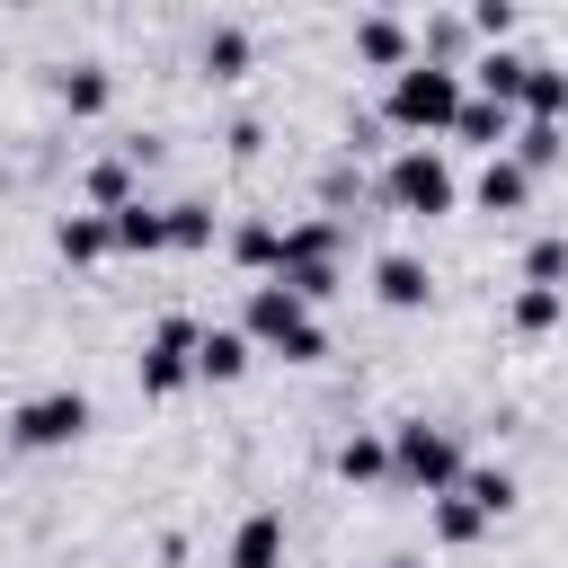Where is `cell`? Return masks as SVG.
I'll return each instance as SVG.
<instances>
[{
  "mask_svg": "<svg viewBox=\"0 0 568 568\" xmlns=\"http://www.w3.org/2000/svg\"><path fill=\"white\" fill-rule=\"evenodd\" d=\"M240 337H248V346H275L284 364H320V355H328V328H320L284 284H257V293H248V328H240Z\"/></svg>",
  "mask_w": 568,
  "mask_h": 568,
  "instance_id": "6da1fadb",
  "label": "cell"
},
{
  "mask_svg": "<svg viewBox=\"0 0 568 568\" xmlns=\"http://www.w3.org/2000/svg\"><path fill=\"white\" fill-rule=\"evenodd\" d=\"M462 71L453 62H408L399 80H390V124H408V133H453V115H462Z\"/></svg>",
  "mask_w": 568,
  "mask_h": 568,
  "instance_id": "7a4b0ae2",
  "label": "cell"
},
{
  "mask_svg": "<svg viewBox=\"0 0 568 568\" xmlns=\"http://www.w3.org/2000/svg\"><path fill=\"white\" fill-rule=\"evenodd\" d=\"M390 470H399L408 488H426V497H453V488H462V444H453L444 426L417 417V426L390 435Z\"/></svg>",
  "mask_w": 568,
  "mask_h": 568,
  "instance_id": "3957f363",
  "label": "cell"
},
{
  "mask_svg": "<svg viewBox=\"0 0 568 568\" xmlns=\"http://www.w3.org/2000/svg\"><path fill=\"white\" fill-rule=\"evenodd\" d=\"M382 195H390L399 213H453V169H444V151H399L390 178H382Z\"/></svg>",
  "mask_w": 568,
  "mask_h": 568,
  "instance_id": "277c9868",
  "label": "cell"
},
{
  "mask_svg": "<svg viewBox=\"0 0 568 568\" xmlns=\"http://www.w3.org/2000/svg\"><path fill=\"white\" fill-rule=\"evenodd\" d=\"M9 435H18L27 453H53V444H80V435H89V399H80V390H44V399H27V408L9 417Z\"/></svg>",
  "mask_w": 568,
  "mask_h": 568,
  "instance_id": "5b68a950",
  "label": "cell"
},
{
  "mask_svg": "<svg viewBox=\"0 0 568 568\" xmlns=\"http://www.w3.org/2000/svg\"><path fill=\"white\" fill-rule=\"evenodd\" d=\"M195 337H204L195 320H160V328H151V346H142V390H151V399L195 373Z\"/></svg>",
  "mask_w": 568,
  "mask_h": 568,
  "instance_id": "8992f818",
  "label": "cell"
},
{
  "mask_svg": "<svg viewBox=\"0 0 568 568\" xmlns=\"http://www.w3.org/2000/svg\"><path fill=\"white\" fill-rule=\"evenodd\" d=\"M231 568H284V515L257 506L240 532H231Z\"/></svg>",
  "mask_w": 568,
  "mask_h": 568,
  "instance_id": "52a82bcc",
  "label": "cell"
},
{
  "mask_svg": "<svg viewBox=\"0 0 568 568\" xmlns=\"http://www.w3.org/2000/svg\"><path fill=\"white\" fill-rule=\"evenodd\" d=\"M373 293H382L390 311H426V293H435V275H426L417 257H399V248H390V257L373 266Z\"/></svg>",
  "mask_w": 568,
  "mask_h": 568,
  "instance_id": "ba28073f",
  "label": "cell"
},
{
  "mask_svg": "<svg viewBox=\"0 0 568 568\" xmlns=\"http://www.w3.org/2000/svg\"><path fill=\"white\" fill-rule=\"evenodd\" d=\"M355 62H373V71L399 80V71H408V27H399V18H364V27H355Z\"/></svg>",
  "mask_w": 568,
  "mask_h": 568,
  "instance_id": "9c48e42d",
  "label": "cell"
},
{
  "mask_svg": "<svg viewBox=\"0 0 568 568\" xmlns=\"http://www.w3.org/2000/svg\"><path fill=\"white\" fill-rule=\"evenodd\" d=\"M515 133V106H497V98H462V115H453V142H479L488 160H497V142Z\"/></svg>",
  "mask_w": 568,
  "mask_h": 568,
  "instance_id": "30bf717a",
  "label": "cell"
},
{
  "mask_svg": "<svg viewBox=\"0 0 568 568\" xmlns=\"http://www.w3.org/2000/svg\"><path fill=\"white\" fill-rule=\"evenodd\" d=\"M195 373H204V382H240V373H248V337H240V328H204V337H195Z\"/></svg>",
  "mask_w": 568,
  "mask_h": 568,
  "instance_id": "8fae6325",
  "label": "cell"
},
{
  "mask_svg": "<svg viewBox=\"0 0 568 568\" xmlns=\"http://www.w3.org/2000/svg\"><path fill=\"white\" fill-rule=\"evenodd\" d=\"M515 106H524L532 124H559V115H568V71L532 62V71H524V98H515Z\"/></svg>",
  "mask_w": 568,
  "mask_h": 568,
  "instance_id": "7c38bea8",
  "label": "cell"
},
{
  "mask_svg": "<svg viewBox=\"0 0 568 568\" xmlns=\"http://www.w3.org/2000/svg\"><path fill=\"white\" fill-rule=\"evenodd\" d=\"M106 231H115V248H133V257L169 248V222H160L151 204H124V213H106Z\"/></svg>",
  "mask_w": 568,
  "mask_h": 568,
  "instance_id": "4fadbf2b",
  "label": "cell"
},
{
  "mask_svg": "<svg viewBox=\"0 0 568 568\" xmlns=\"http://www.w3.org/2000/svg\"><path fill=\"white\" fill-rule=\"evenodd\" d=\"M524 195H532V178H524V169H515V160H506V151H497V160H488V169H479V204H488V213H515V204H524Z\"/></svg>",
  "mask_w": 568,
  "mask_h": 568,
  "instance_id": "5bb4252c",
  "label": "cell"
},
{
  "mask_svg": "<svg viewBox=\"0 0 568 568\" xmlns=\"http://www.w3.org/2000/svg\"><path fill=\"white\" fill-rule=\"evenodd\" d=\"M470 71H479V98H497V106H515V98H524V71H532V62H515V53H479Z\"/></svg>",
  "mask_w": 568,
  "mask_h": 568,
  "instance_id": "9a60e30c",
  "label": "cell"
},
{
  "mask_svg": "<svg viewBox=\"0 0 568 568\" xmlns=\"http://www.w3.org/2000/svg\"><path fill=\"white\" fill-rule=\"evenodd\" d=\"M106 248H115L106 213H71V222H62V257H71V266H89V257H106Z\"/></svg>",
  "mask_w": 568,
  "mask_h": 568,
  "instance_id": "2e32d148",
  "label": "cell"
},
{
  "mask_svg": "<svg viewBox=\"0 0 568 568\" xmlns=\"http://www.w3.org/2000/svg\"><path fill=\"white\" fill-rule=\"evenodd\" d=\"M328 248H337V222H293V231H284L275 275H284V266H311V257H328Z\"/></svg>",
  "mask_w": 568,
  "mask_h": 568,
  "instance_id": "e0dca14e",
  "label": "cell"
},
{
  "mask_svg": "<svg viewBox=\"0 0 568 568\" xmlns=\"http://www.w3.org/2000/svg\"><path fill=\"white\" fill-rule=\"evenodd\" d=\"M453 497H470V506L497 524V515L515 506V479H506V470H462V488H453Z\"/></svg>",
  "mask_w": 568,
  "mask_h": 568,
  "instance_id": "ac0fdd59",
  "label": "cell"
},
{
  "mask_svg": "<svg viewBox=\"0 0 568 568\" xmlns=\"http://www.w3.org/2000/svg\"><path fill=\"white\" fill-rule=\"evenodd\" d=\"M204 71H213V80H240V71H248V36H240V27H213V36H204Z\"/></svg>",
  "mask_w": 568,
  "mask_h": 568,
  "instance_id": "d6986e66",
  "label": "cell"
},
{
  "mask_svg": "<svg viewBox=\"0 0 568 568\" xmlns=\"http://www.w3.org/2000/svg\"><path fill=\"white\" fill-rule=\"evenodd\" d=\"M231 257H240V266H275V257H284V231H275V222H240V231H231Z\"/></svg>",
  "mask_w": 568,
  "mask_h": 568,
  "instance_id": "ffe728a7",
  "label": "cell"
},
{
  "mask_svg": "<svg viewBox=\"0 0 568 568\" xmlns=\"http://www.w3.org/2000/svg\"><path fill=\"white\" fill-rule=\"evenodd\" d=\"M479 532H488V515L470 497H435V541H479Z\"/></svg>",
  "mask_w": 568,
  "mask_h": 568,
  "instance_id": "44dd1931",
  "label": "cell"
},
{
  "mask_svg": "<svg viewBox=\"0 0 568 568\" xmlns=\"http://www.w3.org/2000/svg\"><path fill=\"white\" fill-rule=\"evenodd\" d=\"M524 284L559 293V284H568V240H532V248H524Z\"/></svg>",
  "mask_w": 568,
  "mask_h": 568,
  "instance_id": "7402d4cb",
  "label": "cell"
},
{
  "mask_svg": "<svg viewBox=\"0 0 568 568\" xmlns=\"http://www.w3.org/2000/svg\"><path fill=\"white\" fill-rule=\"evenodd\" d=\"M106 98H115V80H106V71H89V62H80V71L62 80V106H71V115H98Z\"/></svg>",
  "mask_w": 568,
  "mask_h": 568,
  "instance_id": "603a6c76",
  "label": "cell"
},
{
  "mask_svg": "<svg viewBox=\"0 0 568 568\" xmlns=\"http://www.w3.org/2000/svg\"><path fill=\"white\" fill-rule=\"evenodd\" d=\"M89 204L124 213V204H133V169H124V160H98V169H89Z\"/></svg>",
  "mask_w": 568,
  "mask_h": 568,
  "instance_id": "cb8c5ba5",
  "label": "cell"
},
{
  "mask_svg": "<svg viewBox=\"0 0 568 568\" xmlns=\"http://www.w3.org/2000/svg\"><path fill=\"white\" fill-rule=\"evenodd\" d=\"M337 470H346V479H382V470H390V444H382V435H346Z\"/></svg>",
  "mask_w": 568,
  "mask_h": 568,
  "instance_id": "d4e9b609",
  "label": "cell"
},
{
  "mask_svg": "<svg viewBox=\"0 0 568 568\" xmlns=\"http://www.w3.org/2000/svg\"><path fill=\"white\" fill-rule=\"evenodd\" d=\"M550 160H559V124H524V133H515V169L532 178V169H550Z\"/></svg>",
  "mask_w": 568,
  "mask_h": 568,
  "instance_id": "484cf974",
  "label": "cell"
},
{
  "mask_svg": "<svg viewBox=\"0 0 568 568\" xmlns=\"http://www.w3.org/2000/svg\"><path fill=\"white\" fill-rule=\"evenodd\" d=\"M160 222H169V248H204V240H213V213H204V204H169Z\"/></svg>",
  "mask_w": 568,
  "mask_h": 568,
  "instance_id": "4316f807",
  "label": "cell"
},
{
  "mask_svg": "<svg viewBox=\"0 0 568 568\" xmlns=\"http://www.w3.org/2000/svg\"><path fill=\"white\" fill-rule=\"evenodd\" d=\"M550 320H559V293H541V284H524V293H515V328H524V337H541Z\"/></svg>",
  "mask_w": 568,
  "mask_h": 568,
  "instance_id": "83f0119b",
  "label": "cell"
},
{
  "mask_svg": "<svg viewBox=\"0 0 568 568\" xmlns=\"http://www.w3.org/2000/svg\"><path fill=\"white\" fill-rule=\"evenodd\" d=\"M470 27H479V36H488V44H497V36H506V27H515V9H506V0H479V9H470Z\"/></svg>",
  "mask_w": 568,
  "mask_h": 568,
  "instance_id": "f1b7e54d",
  "label": "cell"
},
{
  "mask_svg": "<svg viewBox=\"0 0 568 568\" xmlns=\"http://www.w3.org/2000/svg\"><path fill=\"white\" fill-rule=\"evenodd\" d=\"M390 568H417V559H390Z\"/></svg>",
  "mask_w": 568,
  "mask_h": 568,
  "instance_id": "f546056e",
  "label": "cell"
}]
</instances>
